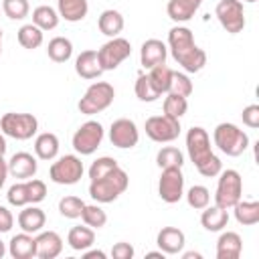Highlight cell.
Instances as JSON below:
<instances>
[{
	"instance_id": "8d00e7d4",
	"label": "cell",
	"mask_w": 259,
	"mask_h": 259,
	"mask_svg": "<svg viewBox=\"0 0 259 259\" xmlns=\"http://www.w3.org/2000/svg\"><path fill=\"white\" fill-rule=\"evenodd\" d=\"M136 95L140 101H146V103H152L160 97V91L154 87V83L150 81L148 75H140L138 81H136Z\"/></svg>"
},
{
	"instance_id": "ac0fdd59",
	"label": "cell",
	"mask_w": 259,
	"mask_h": 259,
	"mask_svg": "<svg viewBox=\"0 0 259 259\" xmlns=\"http://www.w3.org/2000/svg\"><path fill=\"white\" fill-rule=\"evenodd\" d=\"M156 243H158V247H160V251H162L164 255H176V253H180V251L184 249L186 237H184V233H182L180 229H176V227H164V229L158 233Z\"/></svg>"
},
{
	"instance_id": "b9f144b4",
	"label": "cell",
	"mask_w": 259,
	"mask_h": 259,
	"mask_svg": "<svg viewBox=\"0 0 259 259\" xmlns=\"http://www.w3.org/2000/svg\"><path fill=\"white\" fill-rule=\"evenodd\" d=\"M117 166H119L117 160H113V158H109V156H101V158H97V160L89 166V178H91V180H97V178L105 176L107 172H111V170L117 168Z\"/></svg>"
},
{
	"instance_id": "4316f807",
	"label": "cell",
	"mask_w": 259,
	"mask_h": 259,
	"mask_svg": "<svg viewBox=\"0 0 259 259\" xmlns=\"http://www.w3.org/2000/svg\"><path fill=\"white\" fill-rule=\"evenodd\" d=\"M34 154L40 160H55L59 154V138L51 132H42L34 140Z\"/></svg>"
},
{
	"instance_id": "e575fe53",
	"label": "cell",
	"mask_w": 259,
	"mask_h": 259,
	"mask_svg": "<svg viewBox=\"0 0 259 259\" xmlns=\"http://www.w3.org/2000/svg\"><path fill=\"white\" fill-rule=\"evenodd\" d=\"M81 219L91 229H101L107 223V214H105V210L99 204H85L83 212H81Z\"/></svg>"
},
{
	"instance_id": "681fc988",
	"label": "cell",
	"mask_w": 259,
	"mask_h": 259,
	"mask_svg": "<svg viewBox=\"0 0 259 259\" xmlns=\"http://www.w3.org/2000/svg\"><path fill=\"white\" fill-rule=\"evenodd\" d=\"M6 178H8V162L4 160V156H0V188L4 186Z\"/></svg>"
},
{
	"instance_id": "ba28073f",
	"label": "cell",
	"mask_w": 259,
	"mask_h": 259,
	"mask_svg": "<svg viewBox=\"0 0 259 259\" xmlns=\"http://www.w3.org/2000/svg\"><path fill=\"white\" fill-rule=\"evenodd\" d=\"M146 136L152 142L158 144H166V142H174L180 136V119H174L170 115H152L146 119Z\"/></svg>"
},
{
	"instance_id": "44dd1931",
	"label": "cell",
	"mask_w": 259,
	"mask_h": 259,
	"mask_svg": "<svg viewBox=\"0 0 259 259\" xmlns=\"http://www.w3.org/2000/svg\"><path fill=\"white\" fill-rule=\"evenodd\" d=\"M243 251V241L239 233L225 231L217 241V259H239Z\"/></svg>"
},
{
	"instance_id": "74e56055",
	"label": "cell",
	"mask_w": 259,
	"mask_h": 259,
	"mask_svg": "<svg viewBox=\"0 0 259 259\" xmlns=\"http://www.w3.org/2000/svg\"><path fill=\"white\" fill-rule=\"evenodd\" d=\"M30 4L28 0H2V12L10 20H22L28 16Z\"/></svg>"
},
{
	"instance_id": "9a60e30c",
	"label": "cell",
	"mask_w": 259,
	"mask_h": 259,
	"mask_svg": "<svg viewBox=\"0 0 259 259\" xmlns=\"http://www.w3.org/2000/svg\"><path fill=\"white\" fill-rule=\"evenodd\" d=\"M36 158L28 152H16L10 160H8V174L18 178V180H28L36 174Z\"/></svg>"
},
{
	"instance_id": "52a82bcc",
	"label": "cell",
	"mask_w": 259,
	"mask_h": 259,
	"mask_svg": "<svg viewBox=\"0 0 259 259\" xmlns=\"http://www.w3.org/2000/svg\"><path fill=\"white\" fill-rule=\"evenodd\" d=\"M49 176L55 184H65V186L77 184L83 176V162L75 154H65L57 162L51 164Z\"/></svg>"
},
{
	"instance_id": "60d3db41",
	"label": "cell",
	"mask_w": 259,
	"mask_h": 259,
	"mask_svg": "<svg viewBox=\"0 0 259 259\" xmlns=\"http://www.w3.org/2000/svg\"><path fill=\"white\" fill-rule=\"evenodd\" d=\"M192 81L188 79L186 73H178V71H172V79H170V89L168 93H176V95H182V97H188L192 95Z\"/></svg>"
},
{
	"instance_id": "ee69618b",
	"label": "cell",
	"mask_w": 259,
	"mask_h": 259,
	"mask_svg": "<svg viewBox=\"0 0 259 259\" xmlns=\"http://www.w3.org/2000/svg\"><path fill=\"white\" fill-rule=\"evenodd\" d=\"M8 202L12 206H26L28 204V194H26V184L24 182H16L8 188V194H6Z\"/></svg>"
},
{
	"instance_id": "1f68e13d",
	"label": "cell",
	"mask_w": 259,
	"mask_h": 259,
	"mask_svg": "<svg viewBox=\"0 0 259 259\" xmlns=\"http://www.w3.org/2000/svg\"><path fill=\"white\" fill-rule=\"evenodd\" d=\"M42 38H45L42 30L36 24H32V22L30 24H22L18 28V42H20V47H24L28 51L38 49L42 45Z\"/></svg>"
},
{
	"instance_id": "2e32d148",
	"label": "cell",
	"mask_w": 259,
	"mask_h": 259,
	"mask_svg": "<svg viewBox=\"0 0 259 259\" xmlns=\"http://www.w3.org/2000/svg\"><path fill=\"white\" fill-rule=\"evenodd\" d=\"M36 257L38 259H55L63 251V239L55 231H40L36 237Z\"/></svg>"
},
{
	"instance_id": "cb8c5ba5",
	"label": "cell",
	"mask_w": 259,
	"mask_h": 259,
	"mask_svg": "<svg viewBox=\"0 0 259 259\" xmlns=\"http://www.w3.org/2000/svg\"><path fill=\"white\" fill-rule=\"evenodd\" d=\"M229 223V212L227 208H221V206H204L202 208V214H200V225L210 231V233H219L227 227Z\"/></svg>"
},
{
	"instance_id": "30bf717a",
	"label": "cell",
	"mask_w": 259,
	"mask_h": 259,
	"mask_svg": "<svg viewBox=\"0 0 259 259\" xmlns=\"http://www.w3.org/2000/svg\"><path fill=\"white\" fill-rule=\"evenodd\" d=\"M101 140H103V125L95 119H89L73 134V148L77 154L89 156L99 148Z\"/></svg>"
},
{
	"instance_id": "6da1fadb",
	"label": "cell",
	"mask_w": 259,
	"mask_h": 259,
	"mask_svg": "<svg viewBox=\"0 0 259 259\" xmlns=\"http://www.w3.org/2000/svg\"><path fill=\"white\" fill-rule=\"evenodd\" d=\"M168 49L174 61L186 73H198L206 65V53L196 47L192 30L186 26H174L168 32Z\"/></svg>"
},
{
	"instance_id": "484cf974",
	"label": "cell",
	"mask_w": 259,
	"mask_h": 259,
	"mask_svg": "<svg viewBox=\"0 0 259 259\" xmlns=\"http://www.w3.org/2000/svg\"><path fill=\"white\" fill-rule=\"evenodd\" d=\"M123 24H125V22H123L121 12H117V10H113V8L103 10V12L99 14V18H97L99 32L105 34V36H109V38L119 36V32L123 30Z\"/></svg>"
},
{
	"instance_id": "7a4b0ae2",
	"label": "cell",
	"mask_w": 259,
	"mask_h": 259,
	"mask_svg": "<svg viewBox=\"0 0 259 259\" xmlns=\"http://www.w3.org/2000/svg\"><path fill=\"white\" fill-rule=\"evenodd\" d=\"M127 184H130L127 172L117 166L111 172H107L105 176H101L97 180H91V184H89V196L95 202H103V204L105 202H113L119 194L125 192Z\"/></svg>"
},
{
	"instance_id": "11a10c76",
	"label": "cell",
	"mask_w": 259,
	"mask_h": 259,
	"mask_svg": "<svg viewBox=\"0 0 259 259\" xmlns=\"http://www.w3.org/2000/svg\"><path fill=\"white\" fill-rule=\"evenodd\" d=\"M4 253H6V245H4V241L0 239V259L4 257Z\"/></svg>"
},
{
	"instance_id": "f5cc1de1",
	"label": "cell",
	"mask_w": 259,
	"mask_h": 259,
	"mask_svg": "<svg viewBox=\"0 0 259 259\" xmlns=\"http://www.w3.org/2000/svg\"><path fill=\"white\" fill-rule=\"evenodd\" d=\"M6 148H8V146H6V138L0 134V156H4V154H6Z\"/></svg>"
},
{
	"instance_id": "ffe728a7",
	"label": "cell",
	"mask_w": 259,
	"mask_h": 259,
	"mask_svg": "<svg viewBox=\"0 0 259 259\" xmlns=\"http://www.w3.org/2000/svg\"><path fill=\"white\" fill-rule=\"evenodd\" d=\"M8 253L12 259H30L36 257V241L30 233H18L8 243Z\"/></svg>"
},
{
	"instance_id": "c3c4849f",
	"label": "cell",
	"mask_w": 259,
	"mask_h": 259,
	"mask_svg": "<svg viewBox=\"0 0 259 259\" xmlns=\"http://www.w3.org/2000/svg\"><path fill=\"white\" fill-rule=\"evenodd\" d=\"M12 225H14L12 212H10L6 206L0 204V233H8V231L12 229Z\"/></svg>"
},
{
	"instance_id": "f907efd6",
	"label": "cell",
	"mask_w": 259,
	"mask_h": 259,
	"mask_svg": "<svg viewBox=\"0 0 259 259\" xmlns=\"http://www.w3.org/2000/svg\"><path fill=\"white\" fill-rule=\"evenodd\" d=\"M83 257L85 259H105V253L103 251H99V249H93V251H83Z\"/></svg>"
},
{
	"instance_id": "8fae6325",
	"label": "cell",
	"mask_w": 259,
	"mask_h": 259,
	"mask_svg": "<svg viewBox=\"0 0 259 259\" xmlns=\"http://www.w3.org/2000/svg\"><path fill=\"white\" fill-rule=\"evenodd\" d=\"M186 150H188V158L190 162L198 168L202 166L208 158H212V146H210V138L206 134L204 127L194 125L188 130L186 134Z\"/></svg>"
},
{
	"instance_id": "9f6ffc18",
	"label": "cell",
	"mask_w": 259,
	"mask_h": 259,
	"mask_svg": "<svg viewBox=\"0 0 259 259\" xmlns=\"http://www.w3.org/2000/svg\"><path fill=\"white\" fill-rule=\"evenodd\" d=\"M0 53H2V30H0Z\"/></svg>"
},
{
	"instance_id": "3957f363",
	"label": "cell",
	"mask_w": 259,
	"mask_h": 259,
	"mask_svg": "<svg viewBox=\"0 0 259 259\" xmlns=\"http://www.w3.org/2000/svg\"><path fill=\"white\" fill-rule=\"evenodd\" d=\"M214 146L227 156H241L249 148V136L235 123H219L212 132Z\"/></svg>"
},
{
	"instance_id": "9c48e42d",
	"label": "cell",
	"mask_w": 259,
	"mask_h": 259,
	"mask_svg": "<svg viewBox=\"0 0 259 259\" xmlns=\"http://www.w3.org/2000/svg\"><path fill=\"white\" fill-rule=\"evenodd\" d=\"M132 55V45L127 38L121 36H113L109 38L105 45H101V49L97 51L99 57V65L103 71H113L119 67V63H123L127 57Z\"/></svg>"
},
{
	"instance_id": "e0dca14e",
	"label": "cell",
	"mask_w": 259,
	"mask_h": 259,
	"mask_svg": "<svg viewBox=\"0 0 259 259\" xmlns=\"http://www.w3.org/2000/svg\"><path fill=\"white\" fill-rule=\"evenodd\" d=\"M168 47L158 38H148L140 49V63L144 69H152L156 65L166 63Z\"/></svg>"
},
{
	"instance_id": "8992f818",
	"label": "cell",
	"mask_w": 259,
	"mask_h": 259,
	"mask_svg": "<svg viewBox=\"0 0 259 259\" xmlns=\"http://www.w3.org/2000/svg\"><path fill=\"white\" fill-rule=\"evenodd\" d=\"M0 130L4 136L14 140H30L38 130V119L32 113L8 111L0 117Z\"/></svg>"
},
{
	"instance_id": "d590c367",
	"label": "cell",
	"mask_w": 259,
	"mask_h": 259,
	"mask_svg": "<svg viewBox=\"0 0 259 259\" xmlns=\"http://www.w3.org/2000/svg\"><path fill=\"white\" fill-rule=\"evenodd\" d=\"M188 109V101L186 97L182 95H176V93H168L166 99H164V115H170L174 119H180Z\"/></svg>"
},
{
	"instance_id": "83f0119b",
	"label": "cell",
	"mask_w": 259,
	"mask_h": 259,
	"mask_svg": "<svg viewBox=\"0 0 259 259\" xmlns=\"http://www.w3.org/2000/svg\"><path fill=\"white\" fill-rule=\"evenodd\" d=\"M67 243H69V247L73 251H85V249H89L95 243V233L87 225L85 227H81V225L73 227L69 231V235H67Z\"/></svg>"
},
{
	"instance_id": "f546056e",
	"label": "cell",
	"mask_w": 259,
	"mask_h": 259,
	"mask_svg": "<svg viewBox=\"0 0 259 259\" xmlns=\"http://www.w3.org/2000/svg\"><path fill=\"white\" fill-rule=\"evenodd\" d=\"M235 219L239 225H257L259 223V202L257 200H239L235 206Z\"/></svg>"
},
{
	"instance_id": "6f0895ef",
	"label": "cell",
	"mask_w": 259,
	"mask_h": 259,
	"mask_svg": "<svg viewBox=\"0 0 259 259\" xmlns=\"http://www.w3.org/2000/svg\"><path fill=\"white\" fill-rule=\"evenodd\" d=\"M245 2H257V0H245Z\"/></svg>"
},
{
	"instance_id": "db71d44e",
	"label": "cell",
	"mask_w": 259,
	"mask_h": 259,
	"mask_svg": "<svg viewBox=\"0 0 259 259\" xmlns=\"http://www.w3.org/2000/svg\"><path fill=\"white\" fill-rule=\"evenodd\" d=\"M146 257H162V259H164V253H162V251H150Z\"/></svg>"
},
{
	"instance_id": "7402d4cb",
	"label": "cell",
	"mask_w": 259,
	"mask_h": 259,
	"mask_svg": "<svg viewBox=\"0 0 259 259\" xmlns=\"http://www.w3.org/2000/svg\"><path fill=\"white\" fill-rule=\"evenodd\" d=\"M75 73L83 79H97L103 73V69L99 65L97 51H83L75 59Z\"/></svg>"
},
{
	"instance_id": "7c38bea8",
	"label": "cell",
	"mask_w": 259,
	"mask_h": 259,
	"mask_svg": "<svg viewBox=\"0 0 259 259\" xmlns=\"http://www.w3.org/2000/svg\"><path fill=\"white\" fill-rule=\"evenodd\" d=\"M214 14L221 26L231 34H237L245 28V10L241 0H221L214 8Z\"/></svg>"
},
{
	"instance_id": "f1b7e54d",
	"label": "cell",
	"mask_w": 259,
	"mask_h": 259,
	"mask_svg": "<svg viewBox=\"0 0 259 259\" xmlns=\"http://www.w3.org/2000/svg\"><path fill=\"white\" fill-rule=\"evenodd\" d=\"M47 55L55 63H67L73 55V42L67 36H55L47 45Z\"/></svg>"
},
{
	"instance_id": "816d5d0a",
	"label": "cell",
	"mask_w": 259,
	"mask_h": 259,
	"mask_svg": "<svg viewBox=\"0 0 259 259\" xmlns=\"http://www.w3.org/2000/svg\"><path fill=\"white\" fill-rule=\"evenodd\" d=\"M182 257H184V259H192V257H194V259H200L202 255H200V253H196V251H186Z\"/></svg>"
},
{
	"instance_id": "7dc6e473",
	"label": "cell",
	"mask_w": 259,
	"mask_h": 259,
	"mask_svg": "<svg viewBox=\"0 0 259 259\" xmlns=\"http://www.w3.org/2000/svg\"><path fill=\"white\" fill-rule=\"evenodd\" d=\"M111 257L113 259H132L134 257V247L125 241H119L111 247Z\"/></svg>"
},
{
	"instance_id": "7bdbcfd3",
	"label": "cell",
	"mask_w": 259,
	"mask_h": 259,
	"mask_svg": "<svg viewBox=\"0 0 259 259\" xmlns=\"http://www.w3.org/2000/svg\"><path fill=\"white\" fill-rule=\"evenodd\" d=\"M26 184V194H28V204H36L40 200H45L47 196V184L38 178H28L24 180Z\"/></svg>"
},
{
	"instance_id": "d6986e66",
	"label": "cell",
	"mask_w": 259,
	"mask_h": 259,
	"mask_svg": "<svg viewBox=\"0 0 259 259\" xmlns=\"http://www.w3.org/2000/svg\"><path fill=\"white\" fill-rule=\"evenodd\" d=\"M45 225H47V214H45L42 208H38V206H34V204L24 206V208L20 210V214H18V227H20L24 233H30V235L40 233Z\"/></svg>"
},
{
	"instance_id": "836d02e7",
	"label": "cell",
	"mask_w": 259,
	"mask_h": 259,
	"mask_svg": "<svg viewBox=\"0 0 259 259\" xmlns=\"http://www.w3.org/2000/svg\"><path fill=\"white\" fill-rule=\"evenodd\" d=\"M148 77H150V81L154 83V87L160 91V95H162V93H168V89H170V79H172V69H170L166 63L152 67L150 73H148Z\"/></svg>"
},
{
	"instance_id": "ab89813d",
	"label": "cell",
	"mask_w": 259,
	"mask_h": 259,
	"mask_svg": "<svg viewBox=\"0 0 259 259\" xmlns=\"http://www.w3.org/2000/svg\"><path fill=\"white\" fill-rule=\"evenodd\" d=\"M83 206H85V202L79 196H63L59 200V212L65 219H79L83 212Z\"/></svg>"
},
{
	"instance_id": "bcb514c9",
	"label": "cell",
	"mask_w": 259,
	"mask_h": 259,
	"mask_svg": "<svg viewBox=\"0 0 259 259\" xmlns=\"http://www.w3.org/2000/svg\"><path fill=\"white\" fill-rule=\"evenodd\" d=\"M241 117H243V123H245L247 127H259V105H257V103L247 105V107L243 109Z\"/></svg>"
},
{
	"instance_id": "4dcf8cb0",
	"label": "cell",
	"mask_w": 259,
	"mask_h": 259,
	"mask_svg": "<svg viewBox=\"0 0 259 259\" xmlns=\"http://www.w3.org/2000/svg\"><path fill=\"white\" fill-rule=\"evenodd\" d=\"M59 18H61L59 12H57L53 6H47V4L36 6V8L32 10V24H36L42 32H45V30H53V28H57Z\"/></svg>"
},
{
	"instance_id": "4fadbf2b",
	"label": "cell",
	"mask_w": 259,
	"mask_h": 259,
	"mask_svg": "<svg viewBox=\"0 0 259 259\" xmlns=\"http://www.w3.org/2000/svg\"><path fill=\"white\" fill-rule=\"evenodd\" d=\"M158 194L164 202L174 204L184 196V176L182 168H164L160 182H158Z\"/></svg>"
},
{
	"instance_id": "f35d334b",
	"label": "cell",
	"mask_w": 259,
	"mask_h": 259,
	"mask_svg": "<svg viewBox=\"0 0 259 259\" xmlns=\"http://www.w3.org/2000/svg\"><path fill=\"white\" fill-rule=\"evenodd\" d=\"M186 200H188V206L196 208V210H202L204 206H208L210 202V192L206 186L202 184H194L188 192H186Z\"/></svg>"
},
{
	"instance_id": "277c9868",
	"label": "cell",
	"mask_w": 259,
	"mask_h": 259,
	"mask_svg": "<svg viewBox=\"0 0 259 259\" xmlns=\"http://www.w3.org/2000/svg\"><path fill=\"white\" fill-rule=\"evenodd\" d=\"M113 97H115L113 85H109L107 81H95L87 87V91L79 99L77 107L85 115H95V113L107 109L113 103Z\"/></svg>"
},
{
	"instance_id": "5b68a950",
	"label": "cell",
	"mask_w": 259,
	"mask_h": 259,
	"mask_svg": "<svg viewBox=\"0 0 259 259\" xmlns=\"http://www.w3.org/2000/svg\"><path fill=\"white\" fill-rule=\"evenodd\" d=\"M243 196V180L241 174L233 168L219 172V184L214 192V204L221 208H233Z\"/></svg>"
},
{
	"instance_id": "5bb4252c",
	"label": "cell",
	"mask_w": 259,
	"mask_h": 259,
	"mask_svg": "<svg viewBox=\"0 0 259 259\" xmlns=\"http://www.w3.org/2000/svg\"><path fill=\"white\" fill-rule=\"evenodd\" d=\"M109 140H111V144L115 148H121V150L134 148L138 144V140H140L138 125L127 117H119L109 127Z\"/></svg>"
},
{
	"instance_id": "f6af8a7d",
	"label": "cell",
	"mask_w": 259,
	"mask_h": 259,
	"mask_svg": "<svg viewBox=\"0 0 259 259\" xmlns=\"http://www.w3.org/2000/svg\"><path fill=\"white\" fill-rule=\"evenodd\" d=\"M202 176H206V178H214V176H219V172L223 170V162H221V158L219 156H214L212 154V158H208L202 166H198L196 168Z\"/></svg>"
},
{
	"instance_id": "d6a6232c",
	"label": "cell",
	"mask_w": 259,
	"mask_h": 259,
	"mask_svg": "<svg viewBox=\"0 0 259 259\" xmlns=\"http://www.w3.org/2000/svg\"><path fill=\"white\" fill-rule=\"evenodd\" d=\"M156 164L164 170V168H182L184 164V156L178 148L174 146H164L158 154H156Z\"/></svg>"
},
{
	"instance_id": "603a6c76",
	"label": "cell",
	"mask_w": 259,
	"mask_h": 259,
	"mask_svg": "<svg viewBox=\"0 0 259 259\" xmlns=\"http://www.w3.org/2000/svg\"><path fill=\"white\" fill-rule=\"evenodd\" d=\"M202 0H168L166 12L174 22H186L200 8Z\"/></svg>"
},
{
	"instance_id": "d4e9b609",
	"label": "cell",
	"mask_w": 259,
	"mask_h": 259,
	"mask_svg": "<svg viewBox=\"0 0 259 259\" xmlns=\"http://www.w3.org/2000/svg\"><path fill=\"white\" fill-rule=\"evenodd\" d=\"M57 12L67 22H79L87 16L89 4L87 0H57Z\"/></svg>"
}]
</instances>
